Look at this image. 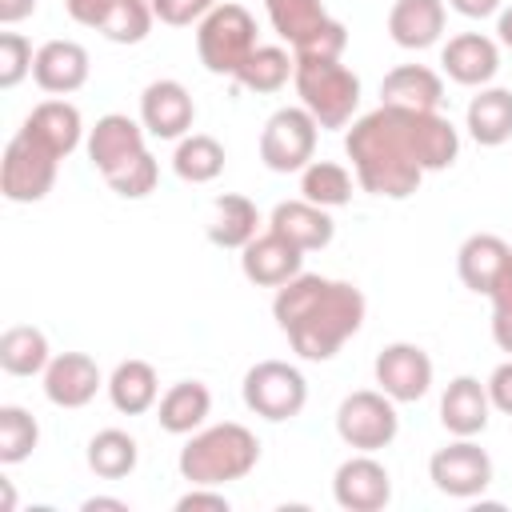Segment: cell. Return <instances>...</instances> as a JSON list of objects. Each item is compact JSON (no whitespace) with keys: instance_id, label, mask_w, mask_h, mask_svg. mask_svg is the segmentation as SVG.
<instances>
[{"instance_id":"6da1fadb","label":"cell","mask_w":512,"mask_h":512,"mask_svg":"<svg viewBox=\"0 0 512 512\" xmlns=\"http://www.w3.org/2000/svg\"><path fill=\"white\" fill-rule=\"evenodd\" d=\"M344 152L364 192L404 200L420 188L424 172H440L456 160L460 136L452 120H444L440 112L380 104L348 128Z\"/></svg>"},{"instance_id":"7a4b0ae2","label":"cell","mask_w":512,"mask_h":512,"mask_svg":"<svg viewBox=\"0 0 512 512\" xmlns=\"http://www.w3.org/2000/svg\"><path fill=\"white\" fill-rule=\"evenodd\" d=\"M272 316L304 360H332L364 324V292L348 280L300 272L276 288Z\"/></svg>"},{"instance_id":"3957f363","label":"cell","mask_w":512,"mask_h":512,"mask_svg":"<svg viewBox=\"0 0 512 512\" xmlns=\"http://www.w3.org/2000/svg\"><path fill=\"white\" fill-rule=\"evenodd\" d=\"M260 460V440L244 424H212L192 432V440L180 448V476L188 484H208L220 488L228 480H244Z\"/></svg>"},{"instance_id":"277c9868","label":"cell","mask_w":512,"mask_h":512,"mask_svg":"<svg viewBox=\"0 0 512 512\" xmlns=\"http://www.w3.org/2000/svg\"><path fill=\"white\" fill-rule=\"evenodd\" d=\"M296 92L320 128H344L360 104V76L340 60H296Z\"/></svg>"},{"instance_id":"5b68a950","label":"cell","mask_w":512,"mask_h":512,"mask_svg":"<svg viewBox=\"0 0 512 512\" xmlns=\"http://www.w3.org/2000/svg\"><path fill=\"white\" fill-rule=\"evenodd\" d=\"M256 48V20L244 4H216L200 24H196V52L200 64L212 76H236V68L248 60Z\"/></svg>"},{"instance_id":"8992f818","label":"cell","mask_w":512,"mask_h":512,"mask_svg":"<svg viewBox=\"0 0 512 512\" xmlns=\"http://www.w3.org/2000/svg\"><path fill=\"white\" fill-rule=\"evenodd\" d=\"M56 164H60V156L40 136L20 128L4 144V156H0V192H4V200H12V204L44 200L56 184Z\"/></svg>"},{"instance_id":"52a82bcc","label":"cell","mask_w":512,"mask_h":512,"mask_svg":"<svg viewBox=\"0 0 512 512\" xmlns=\"http://www.w3.org/2000/svg\"><path fill=\"white\" fill-rule=\"evenodd\" d=\"M240 396L248 404V412H256L260 420H292L304 412L308 404V380L296 364L288 360H260L244 372V384H240Z\"/></svg>"},{"instance_id":"ba28073f","label":"cell","mask_w":512,"mask_h":512,"mask_svg":"<svg viewBox=\"0 0 512 512\" xmlns=\"http://www.w3.org/2000/svg\"><path fill=\"white\" fill-rule=\"evenodd\" d=\"M336 432L356 452H380V448H388L396 440V432H400L396 400L384 396L380 388H360V392L344 396L340 408H336Z\"/></svg>"},{"instance_id":"9c48e42d","label":"cell","mask_w":512,"mask_h":512,"mask_svg":"<svg viewBox=\"0 0 512 512\" xmlns=\"http://www.w3.org/2000/svg\"><path fill=\"white\" fill-rule=\"evenodd\" d=\"M316 136H320V124L312 120V112L300 104V108H276L260 132V160L264 168L272 172H304L312 164V152H316Z\"/></svg>"},{"instance_id":"30bf717a","label":"cell","mask_w":512,"mask_h":512,"mask_svg":"<svg viewBox=\"0 0 512 512\" xmlns=\"http://www.w3.org/2000/svg\"><path fill=\"white\" fill-rule=\"evenodd\" d=\"M428 476L444 496L468 500V496H480L492 484V460L480 444H472V436H456L452 444L432 452Z\"/></svg>"},{"instance_id":"8fae6325","label":"cell","mask_w":512,"mask_h":512,"mask_svg":"<svg viewBox=\"0 0 512 512\" xmlns=\"http://www.w3.org/2000/svg\"><path fill=\"white\" fill-rule=\"evenodd\" d=\"M64 8L76 24L96 28L112 44H140L156 20L148 0H64Z\"/></svg>"},{"instance_id":"7c38bea8","label":"cell","mask_w":512,"mask_h":512,"mask_svg":"<svg viewBox=\"0 0 512 512\" xmlns=\"http://www.w3.org/2000/svg\"><path fill=\"white\" fill-rule=\"evenodd\" d=\"M376 384L384 396H392L396 404H412L420 396H428L432 388V360L420 344H408V340H396V344H384L376 352Z\"/></svg>"},{"instance_id":"4fadbf2b","label":"cell","mask_w":512,"mask_h":512,"mask_svg":"<svg viewBox=\"0 0 512 512\" xmlns=\"http://www.w3.org/2000/svg\"><path fill=\"white\" fill-rule=\"evenodd\" d=\"M332 496L348 512H380L392 500V476L372 452H360L336 468Z\"/></svg>"},{"instance_id":"5bb4252c","label":"cell","mask_w":512,"mask_h":512,"mask_svg":"<svg viewBox=\"0 0 512 512\" xmlns=\"http://www.w3.org/2000/svg\"><path fill=\"white\" fill-rule=\"evenodd\" d=\"M240 268L256 288H280L304 272V248H296L292 240L268 228L240 248Z\"/></svg>"},{"instance_id":"9a60e30c","label":"cell","mask_w":512,"mask_h":512,"mask_svg":"<svg viewBox=\"0 0 512 512\" xmlns=\"http://www.w3.org/2000/svg\"><path fill=\"white\" fill-rule=\"evenodd\" d=\"M196 120V104L180 80H152L140 96V124L156 140H184Z\"/></svg>"},{"instance_id":"2e32d148","label":"cell","mask_w":512,"mask_h":512,"mask_svg":"<svg viewBox=\"0 0 512 512\" xmlns=\"http://www.w3.org/2000/svg\"><path fill=\"white\" fill-rule=\"evenodd\" d=\"M144 148V124H136L124 112H108L96 120V128L88 132V160L96 164L100 176H112L116 168H124L128 160H136Z\"/></svg>"},{"instance_id":"e0dca14e","label":"cell","mask_w":512,"mask_h":512,"mask_svg":"<svg viewBox=\"0 0 512 512\" xmlns=\"http://www.w3.org/2000/svg\"><path fill=\"white\" fill-rule=\"evenodd\" d=\"M508 268H512V244H504L492 232H472L456 252V272L464 288L476 296H492V288Z\"/></svg>"},{"instance_id":"ac0fdd59","label":"cell","mask_w":512,"mask_h":512,"mask_svg":"<svg viewBox=\"0 0 512 512\" xmlns=\"http://www.w3.org/2000/svg\"><path fill=\"white\" fill-rule=\"evenodd\" d=\"M100 384H104V376H100L96 360L84 352H60L44 368V396L56 408H84L100 392Z\"/></svg>"},{"instance_id":"d6986e66","label":"cell","mask_w":512,"mask_h":512,"mask_svg":"<svg viewBox=\"0 0 512 512\" xmlns=\"http://www.w3.org/2000/svg\"><path fill=\"white\" fill-rule=\"evenodd\" d=\"M88 52L84 44L76 40H48L36 48V60H32V80L52 92V96H68L76 88L88 84Z\"/></svg>"},{"instance_id":"ffe728a7","label":"cell","mask_w":512,"mask_h":512,"mask_svg":"<svg viewBox=\"0 0 512 512\" xmlns=\"http://www.w3.org/2000/svg\"><path fill=\"white\" fill-rule=\"evenodd\" d=\"M440 64L456 84L484 88L500 72V48H496V40H488L480 32H460L440 48Z\"/></svg>"},{"instance_id":"44dd1931","label":"cell","mask_w":512,"mask_h":512,"mask_svg":"<svg viewBox=\"0 0 512 512\" xmlns=\"http://www.w3.org/2000/svg\"><path fill=\"white\" fill-rule=\"evenodd\" d=\"M268 228L280 232L284 240H292L296 248L304 252H316V248H328L332 236H336V224L328 216V208L312 204V200H280L268 216Z\"/></svg>"},{"instance_id":"7402d4cb","label":"cell","mask_w":512,"mask_h":512,"mask_svg":"<svg viewBox=\"0 0 512 512\" xmlns=\"http://www.w3.org/2000/svg\"><path fill=\"white\" fill-rule=\"evenodd\" d=\"M488 412L492 400L476 376H456L440 396V424L452 436H480L488 428Z\"/></svg>"},{"instance_id":"603a6c76","label":"cell","mask_w":512,"mask_h":512,"mask_svg":"<svg viewBox=\"0 0 512 512\" xmlns=\"http://www.w3.org/2000/svg\"><path fill=\"white\" fill-rule=\"evenodd\" d=\"M440 100H444V80L424 64H400L380 80V104L388 108L436 112Z\"/></svg>"},{"instance_id":"cb8c5ba5","label":"cell","mask_w":512,"mask_h":512,"mask_svg":"<svg viewBox=\"0 0 512 512\" xmlns=\"http://www.w3.org/2000/svg\"><path fill=\"white\" fill-rule=\"evenodd\" d=\"M388 36L400 48H432L444 36V0H396L388 12Z\"/></svg>"},{"instance_id":"d4e9b609","label":"cell","mask_w":512,"mask_h":512,"mask_svg":"<svg viewBox=\"0 0 512 512\" xmlns=\"http://www.w3.org/2000/svg\"><path fill=\"white\" fill-rule=\"evenodd\" d=\"M212 412V392L200 380H180L156 400V420L172 436H192Z\"/></svg>"},{"instance_id":"484cf974","label":"cell","mask_w":512,"mask_h":512,"mask_svg":"<svg viewBox=\"0 0 512 512\" xmlns=\"http://www.w3.org/2000/svg\"><path fill=\"white\" fill-rule=\"evenodd\" d=\"M108 400L124 416H144L160 400V380L148 360H120L108 376Z\"/></svg>"},{"instance_id":"4316f807","label":"cell","mask_w":512,"mask_h":512,"mask_svg":"<svg viewBox=\"0 0 512 512\" xmlns=\"http://www.w3.org/2000/svg\"><path fill=\"white\" fill-rule=\"evenodd\" d=\"M24 128H28L32 136H40L60 160H64L68 152H76V144H80V136H84L80 108L68 104V100H44V104H36V108L28 112V120H24Z\"/></svg>"},{"instance_id":"83f0119b","label":"cell","mask_w":512,"mask_h":512,"mask_svg":"<svg viewBox=\"0 0 512 512\" xmlns=\"http://www.w3.org/2000/svg\"><path fill=\"white\" fill-rule=\"evenodd\" d=\"M468 136L480 148H500L512 140V92L508 88H480L468 100Z\"/></svg>"},{"instance_id":"f1b7e54d","label":"cell","mask_w":512,"mask_h":512,"mask_svg":"<svg viewBox=\"0 0 512 512\" xmlns=\"http://www.w3.org/2000/svg\"><path fill=\"white\" fill-rule=\"evenodd\" d=\"M264 8H268V20H272L276 36L288 40L292 52L304 48V44H312L332 24V16L324 12L320 0H264Z\"/></svg>"},{"instance_id":"f546056e","label":"cell","mask_w":512,"mask_h":512,"mask_svg":"<svg viewBox=\"0 0 512 512\" xmlns=\"http://www.w3.org/2000/svg\"><path fill=\"white\" fill-rule=\"evenodd\" d=\"M260 228V212L248 196L240 192H224L212 204V224H208V240L216 248H244Z\"/></svg>"},{"instance_id":"4dcf8cb0","label":"cell","mask_w":512,"mask_h":512,"mask_svg":"<svg viewBox=\"0 0 512 512\" xmlns=\"http://www.w3.org/2000/svg\"><path fill=\"white\" fill-rule=\"evenodd\" d=\"M52 364V352H48V336L32 324H12L4 328L0 336V368L8 376H36Z\"/></svg>"},{"instance_id":"1f68e13d","label":"cell","mask_w":512,"mask_h":512,"mask_svg":"<svg viewBox=\"0 0 512 512\" xmlns=\"http://www.w3.org/2000/svg\"><path fill=\"white\" fill-rule=\"evenodd\" d=\"M288 76H296V56H288V48L280 44H256L232 80L244 84L248 92H280Z\"/></svg>"},{"instance_id":"d6a6232c","label":"cell","mask_w":512,"mask_h":512,"mask_svg":"<svg viewBox=\"0 0 512 512\" xmlns=\"http://www.w3.org/2000/svg\"><path fill=\"white\" fill-rule=\"evenodd\" d=\"M136 460H140V448L128 432L120 428H104L88 440V468L100 476V480H124L136 472Z\"/></svg>"},{"instance_id":"836d02e7","label":"cell","mask_w":512,"mask_h":512,"mask_svg":"<svg viewBox=\"0 0 512 512\" xmlns=\"http://www.w3.org/2000/svg\"><path fill=\"white\" fill-rule=\"evenodd\" d=\"M172 168L180 180L188 184H208L224 172V144L216 136H204V132H192L176 144V156H172Z\"/></svg>"},{"instance_id":"e575fe53","label":"cell","mask_w":512,"mask_h":512,"mask_svg":"<svg viewBox=\"0 0 512 512\" xmlns=\"http://www.w3.org/2000/svg\"><path fill=\"white\" fill-rule=\"evenodd\" d=\"M300 192L320 208H340L352 200V172L336 160H312L300 176Z\"/></svg>"},{"instance_id":"d590c367","label":"cell","mask_w":512,"mask_h":512,"mask_svg":"<svg viewBox=\"0 0 512 512\" xmlns=\"http://www.w3.org/2000/svg\"><path fill=\"white\" fill-rule=\"evenodd\" d=\"M40 440V424L20 404H0V464H20L32 456Z\"/></svg>"},{"instance_id":"8d00e7d4","label":"cell","mask_w":512,"mask_h":512,"mask_svg":"<svg viewBox=\"0 0 512 512\" xmlns=\"http://www.w3.org/2000/svg\"><path fill=\"white\" fill-rule=\"evenodd\" d=\"M104 180H108V188H112L116 196H124V200H140V196H148V192L156 188L160 168H156L152 152H140L136 160H128L124 168H116V172L104 176Z\"/></svg>"},{"instance_id":"74e56055","label":"cell","mask_w":512,"mask_h":512,"mask_svg":"<svg viewBox=\"0 0 512 512\" xmlns=\"http://www.w3.org/2000/svg\"><path fill=\"white\" fill-rule=\"evenodd\" d=\"M32 60H36L32 44H28L20 32H4V36H0V88H4V92L16 88V84L32 72Z\"/></svg>"},{"instance_id":"f35d334b","label":"cell","mask_w":512,"mask_h":512,"mask_svg":"<svg viewBox=\"0 0 512 512\" xmlns=\"http://www.w3.org/2000/svg\"><path fill=\"white\" fill-rule=\"evenodd\" d=\"M492 340L500 352L512 356V268L500 276V284L492 288Z\"/></svg>"},{"instance_id":"ab89813d","label":"cell","mask_w":512,"mask_h":512,"mask_svg":"<svg viewBox=\"0 0 512 512\" xmlns=\"http://www.w3.org/2000/svg\"><path fill=\"white\" fill-rule=\"evenodd\" d=\"M220 0H152V12L160 24L184 28V24H200Z\"/></svg>"},{"instance_id":"60d3db41","label":"cell","mask_w":512,"mask_h":512,"mask_svg":"<svg viewBox=\"0 0 512 512\" xmlns=\"http://www.w3.org/2000/svg\"><path fill=\"white\" fill-rule=\"evenodd\" d=\"M488 400H492V408L496 412H504V416H512V356L504 360V364H496L492 368V376H488Z\"/></svg>"},{"instance_id":"b9f144b4","label":"cell","mask_w":512,"mask_h":512,"mask_svg":"<svg viewBox=\"0 0 512 512\" xmlns=\"http://www.w3.org/2000/svg\"><path fill=\"white\" fill-rule=\"evenodd\" d=\"M228 512V496H220V492H212L208 484H192V492H184L180 500H176V512Z\"/></svg>"},{"instance_id":"7bdbcfd3","label":"cell","mask_w":512,"mask_h":512,"mask_svg":"<svg viewBox=\"0 0 512 512\" xmlns=\"http://www.w3.org/2000/svg\"><path fill=\"white\" fill-rule=\"evenodd\" d=\"M36 12V0H0V24H20Z\"/></svg>"},{"instance_id":"ee69618b","label":"cell","mask_w":512,"mask_h":512,"mask_svg":"<svg viewBox=\"0 0 512 512\" xmlns=\"http://www.w3.org/2000/svg\"><path fill=\"white\" fill-rule=\"evenodd\" d=\"M460 16H468V20H484V16H492L496 8H500V0H448Z\"/></svg>"},{"instance_id":"f6af8a7d","label":"cell","mask_w":512,"mask_h":512,"mask_svg":"<svg viewBox=\"0 0 512 512\" xmlns=\"http://www.w3.org/2000/svg\"><path fill=\"white\" fill-rule=\"evenodd\" d=\"M496 36H500V44H504V48H512V4L496 16Z\"/></svg>"},{"instance_id":"bcb514c9","label":"cell","mask_w":512,"mask_h":512,"mask_svg":"<svg viewBox=\"0 0 512 512\" xmlns=\"http://www.w3.org/2000/svg\"><path fill=\"white\" fill-rule=\"evenodd\" d=\"M96 508H116V512H128V504H124V500H112V496H92V500H84V512H96Z\"/></svg>"}]
</instances>
